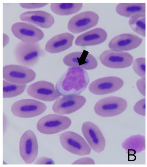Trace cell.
Wrapping results in <instances>:
<instances>
[{
  "label": "cell",
  "instance_id": "cell-1",
  "mask_svg": "<svg viewBox=\"0 0 147 167\" xmlns=\"http://www.w3.org/2000/svg\"><path fill=\"white\" fill-rule=\"evenodd\" d=\"M89 81L88 75L84 69L70 67L57 81L55 88L63 96L77 95L86 89Z\"/></svg>",
  "mask_w": 147,
  "mask_h": 167
},
{
  "label": "cell",
  "instance_id": "cell-2",
  "mask_svg": "<svg viewBox=\"0 0 147 167\" xmlns=\"http://www.w3.org/2000/svg\"><path fill=\"white\" fill-rule=\"evenodd\" d=\"M15 58L19 65L30 67L35 65L43 54L39 43H28L21 41L15 45L13 49Z\"/></svg>",
  "mask_w": 147,
  "mask_h": 167
},
{
  "label": "cell",
  "instance_id": "cell-3",
  "mask_svg": "<svg viewBox=\"0 0 147 167\" xmlns=\"http://www.w3.org/2000/svg\"><path fill=\"white\" fill-rule=\"evenodd\" d=\"M71 123V119L67 116L58 114H49L38 120L36 127L41 133L53 134L67 129Z\"/></svg>",
  "mask_w": 147,
  "mask_h": 167
},
{
  "label": "cell",
  "instance_id": "cell-4",
  "mask_svg": "<svg viewBox=\"0 0 147 167\" xmlns=\"http://www.w3.org/2000/svg\"><path fill=\"white\" fill-rule=\"evenodd\" d=\"M126 100L121 97L109 96L101 98L95 104L94 110L98 116L104 117L118 115L126 108Z\"/></svg>",
  "mask_w": 147,
  "mask_h": 167
},
{
  "label": "cell",
  "instance_id": "cell-5",
  "mask_svg": "<svg viewBox=\"0 0 147 167\" xmlns=\"http://www.w3.org/2000/svg\"><path fill=\"white\" fill-rule=\"evenodd\" d=\"M47 108L46 104L42 102L33 99H25L14 102L11 106V111L16 116L27 118L41 114Z\"/></svg>",
  "mask_w": 147,
  "mask_h": 167
},
{
  "label": "cell",
  "instance_id": "cell-6",
  "mask_svg": "<svg viewBox=\"0 0 147 167\" xmlns=\"http://www.w3.org/2000/svg\"><path fill=\"white\" fill-rule=\"evenodd\" d=\"M59 138L62 147L72 154L84 156L89 155L91 152V148L87 142L75 132L65 131L60 135Z\"/></svg>",
  "mask_w": 147,
  "mask_h": 167
},
{
  "label": "cell",
  "instance_id": "cell-7",
  "mask_svg": "<svg viewBox=\"0 0 147 167\" xmlns=\"http://www.w3.org/2000/svg\"><path fill=\"white\" fill-rule=\"evenodd\" d=\"M36 73L29 67L20 65L9 64L3 67V78L9 82L25 84L34 80Z\"/></svg>",
  "mask_w": 147,
  "mask_h": 167
},
{
  "label": "cell",
  "instance_id": "cell-8",
  "mask_svg": "<svg viewBox=\"0 0 147 167\" xmlns=\"http://www.w3.org/2000/svg\"><path fill=\"white\" fill-rule=\"evenodd\" d=\"M20 156L27 164L33 163L38 154L37 138L34 132L30 129L25 131L22 135L19 142Z\"/></svg>",
  "mask_w": 147,
  "mask_h": 167
},
{
  "label": "cell",
  "instance_id": "cell-9",
  "mask_svg": "<svg viewBox=\"0 0 147 167\" xmlns=\"http://www.w3.org/2000/svg\"><path fill=\"white\" fill-rule=\"evenodd\" d=\"M13 35L20 41L28 43H36L42 40L44 34L33 24L25 22H16L11 26Z\"/></svg>",
  "mask_w": 147,
  "mask_h": 167
},
{
  "label": "cell",
  "instance_id": "cell-10",
  "mask_svg": "<svg viewBox=\"0 0 147 167\" xmlns=\"http://www.w3.org/2000/svg\"><path fill=\"white\" fill-rule=\"evenodd\" d=\"M99 59L104 66L112 68H123L131 66L134 61L129 53L113 49L106 50L100 55Z\"/></svg>",
  "mask_w": 147,
  "mask_h": 167
},
{
  "label": "cell",
  "instance_id": "cell-11",
  "mask_svg": "<svg viewBox=\"0 0 147 167\" xmlns=\"http://www.w3.org/2000/svg\"><path fill=\"white\" fill-rule=\"evenodd\" d=\"M99 19L98 15L94 11L82 12L69 19L67 28L72 33L78 34L94 27L97 24Z\"/></svg>",
  "mask_w": 147,
  "mask_h": 167
},
{
  "label": "cell",
  "instance_id": "cell-12",
  "mask_svg": "<svg viewBox=\"0 0 147 167\" xmlns=\"http://www.w3.org/2000/svg\"><path fill=\"white\" fill-rule=\"evenodd\" d=\"M26 90L30 96L45 101H54L60 96L53 84L45 81H38L29 85Z\"/></svg>",
  "mask_w": 147,
  "mask_h": 167
},
{
  "label": "cell",
  "instance_id": "cell-13",
  "mask_svg": "<svg viewBox=\"0 0 147 167\" xmlns=\"http://www.w3.org/2000/svg\"><path fill=\"white\" fill-rule=\"evenodd\" d=\"M83 135L92 149L99 153L105 148L106 141L99 127L90 121L84 122L81 127Z\"/></svg>",
  "mask_w": 147,
  "mask_h": 167
},
{
  "label": "cell",
  "instance_id": "cell-14",
  "mask_svg": "<svg viewBox=\"0 0 147 167\" xmlns=\"http://www.w3.org/2000/svg\"><path fill=\"white\" fill-rule=\"evenodd\" d=\"M123 81L119 77L108 76L99 78L92 82L88 89L92 93L102 95L115 92L121 89L123 85Z\"/></svg>",
  "mask_w": 147,
  "mask_h": 167
},
{
  "label": "cell",
  "instance_id": "cell-15",
  "mask_svg": "<svg viewBox=\"0 0 147 167\" xmlns=\"http://www.w3.org/2000/svg\"><path fill=\"white\" fill-rule=\"evenodd\" d=\"M63 61V63L67 66L87 70L94 69L98 66L95 58L85 51L70 53L64 57Z\"/></svg>",
  "mask_w": 147,
  "mask_h": 167
},
{
  "label": "cell",
  "instance_id": "cell-16",
  "mask_svg": "<svg viewBox=\"0 0 147 167\" xmlns=\"http://www.w3.org/2000/svg\"><path fill=\"white\" fill-rule=\"evenodd\" d=\"M86 102V98L81 95L65 96L56 100L53 105L52 109L57 114H69L79 109Z\"/></svg>",
  "mask_w": 147,
  "mask_h": 167
},
{
  "label": "cell",
  "instance_id": "cell-17",
  "mask_svg": "<svg viewBox=\"0 0 147 167\" xmlns=\"http://www.w3.org/2000/svg\"><path fill=\"white\" fill-rule=\"evenodd\" d=\"M142 41V38L135 35L123 33L112 38L109 43L108 46L111 49L127 51L137 48Z\"/></svg>",
  "mask_w": 147,
  "mask_h": 167
},
{
  "label": "cell",
  "instance_id": "cell-18",
  "mask_svg": "<svg viewBox=\"0 0 147 167\" xmlns=\"http://www.w3.org/2000/svg\"><path fill=\"white\" fill-rule=\"evenodd\" d=\"M19 18L22 22L34 24L45 29L51 27L55 22L54 18L51 14L42 11L25 12L20 15Z\"/></svg>",
  "mask_w": 147,
  "mask_h": 167
},
{
  "label": "cell",
  "instance_id": "cell-19",
  "mask_svg": "<svg viewBox=\"0 0 147 167\" xmlns=\"http://www.w3.org/2000/svg\"><path fill=\"white\" fill-rule=\"evenodd\" d=\"M74 36L68 32L60 33L54 36L46 42L45 49L51 53H56L64 51L71 46Z\"/></svg>",
  "mask_w": 147,
  "mask_h": 167
},
{
  "label": "cell",
  "instance_id": "cell-20",
  "mask_svg": "<svg viewBox=\"0 0 147 167\" xmlns=\"http://www.w3.org/2000/svg\"><path fill=\"white\" fill-rule=\"evenodd\" d=\"M107 34L103 29L97 28L78 36L75 41L76 45L80 46H91L100 44L106 39Z\"/></svg>",
  "mask_w": 147,
  "mask_h": 167
},
{
  "label": "cell",
  "instance_id": "cell-21",
  "mask_svg": "<svg viewBox=\"0 0 147 167\" xmlns=\"http://www.w3.org/2000/svg\"><path fill=\"white\" fill-rule=\"evenodd\" d=\"M146 3H120L115 7V11L119 15L130 18L138 13H146Z\"/></svg>",
  "mask_w": 147,
  "mask_h": 167
},
{
  "label": "cell",
  "instance_id": "cell-22",
  "mask_svg": "<svg viewBox=\"0 0 147 167\" xmlns=\"http://www.w3.org/2000/svg\"><path fill=\"white\" fill-rule=\"evenodd\" d=\"M83 6L82 3H52L50 8L51 11L59 15H67L79 11Z\"/></svg>",
  "mask_w": 147,
  "mask_h": 167
},
{
  "label": "cell",
  "instance_id": "cell-23",
  "mask_svg": "<svg viewBox=\"0 0 147 167\" xmlns=\"http://www.w3.org/2000/svg\"><path fill=\"white\" fill-rule=\"evenodd\" d=\"M122 145L125 150H131L135 154L140 153L145 149V137L140 135L131 136L125 140Z\"/></svg>",
  "mask_w": 147,
  "mask_h": 167
},
{
  "label": "cell",
  "instance_id": "cell-24",
  "mask_svg": "<svg viewBox=\"0 0 147 167\" xmlns=\"http://www.w3.org/2000/svg\"><path fill=\"white\" fill-rule=\"evenodd\" d=\"M131 30L136 34L146 36V13H138L132 16L128 21Z\"/></svg>",
  "mask_w": 147,
  "mask_h": 167
},
{
  "label": "cell",
  "instance_id": "cell-25",
  "mask_svg": "<svg viewBox=\"0 0 147 167\" xmlns=\"http://www.w3.org/2000/svg\"><path fill=\"white\" fill-rule=\"evenodd\" d=\"M27 84H19L3 80V98L15 97L22 93L25 90Z\"/></svg>",
  "mask_w": 147,
  "mask_h": 167
},
{
  "label": "cell",
  "instance_id": "cell-26",
  "mask_svg": "<svg viewBox=\"0 0 147 167\" xmlns=\"http://www.w3.org/2000/svg\"><path fill=\"white\" fill-rule=\"evenodd\" d=\"M146 59L144 57L136 58L133 61V69L135 72L138 76L143 78L146 76Z\"/></svg>",
  "mask_w": 147,
  "mask_h": 167
},
{
  "label": "cell",
  "instance_id": "cell-27",
  "mask_svg": "<svg viewBox=\"0 0 147 167\" xmlns=\"http://www.w3.org/2000/svg\"><path fill=\"white\" fill-rule=\"evenodd\" d=\"M146 98H142L135 104L134 110L137 114L142 116L146 115Z\"/></svg>",
  "mask_w": 147,
  "mask_h": 167
},
{
  "label": "cell",
  "instance_id": "cell-28",
  "mask_svg": "<svg viewBox=\"0 0 147 167\" xmlns=\"http://www.w3.org/2000/svg\"><path fill=\"white\" fill-rule=\"evenodd\" d=\"M48 4V3H19V5L24 9H32L44 7Z\"/></svg>",
  "mask_w": 147,
  "mask_h": 167
},
{
  "label": "cell",
  "instance_id": "cell-29",
  "mask_svg": "<svg viewBox=\"0 0 147 167\" xmlns=\"http://www.w3.org/2000/svg\"><path fill=\"white\" fill-rule=\"evenodd\" d=\"M145 77L139 79L136 81V85L137 89L144 96H146L145 92Z\"/></svg>",
  "mask_w": 147,
  "mask_h": 167
},
{
  "label": "cell",
  "instance_id": "cell-30",
  "mask_svg": "<svg viewBox=\"0 0 147 167\" xmlns=\"http://www.w3.org/2000/svg\"><path fill=\"white\" fill-rule=\"evenodd\" d=\"M35 164H54L53 160L50 158L45 156L38 157L35 160L34 163Z\"/></svg>",
  "mask_w": 147,
  "mask_h": 167
},
{
  "label": "cell",
  "instance_id": "cell-31",
  "mask_svg": "<svg viewBox=\"0 0 147 167\" xmlns=\"http://www.w3.org/2000/svg\"><path fill=\"white\" fill-rule=\"evenodd\" d=\"M73 164H94V161L92 158L89 157H83L74 162Z\"/></svg>",
  "mask_w": 147,
  "mask_h": 167
},
{
  "label": "cell",
  "instance_id": "cell-32",
  "mask_svg": "<svg viewBox=\"0 0 147 167\" xmlns=\"http://www.w3.org/2000/svg\"><path fill=\"white\" fill-rule=\"evenodd\" d=\"M9 36L5 33L3 34V46L4 48L9 43Z\"/></svg>",
  "mask_w": 147,
  "mask_h": 167
}]
</instances>
